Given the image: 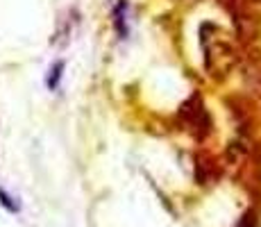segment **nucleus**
<instances>
[{
	"instance_id": "nucleus-1",
	"label": "nucleus",
	"mask_w": 261,
	"mask_h": 227,
	"mask_svg": "<svg viewBox=\"0 0 261 227\" xmlns=\"http://www.w3.org/2000/svg\"><path fill=\"white\" fill-rule=\"evenodd\" d=\"M177 116H179L184 128H187L198 141L207 139V134L212 132V118H209L207 107H204L200 93L189 95V98L182 103V107H179Z\"/></svg>"
},
{
	"instance_id": "nucleus-3",
	"label": "nucleus",
	"mask_w": 261,
	"mask_h": 227,
	"mask_svg": "<svg viewBox=\"0 0 261 227\" xmlns=\"http://www.w3.org/2000/svg\"><path fill=\"white\" fill-rule=\"evenodd\" d=\"M62 70H64V62H55L53 68H50L48 78H46V84L48 89H57L59 87V80H62Z\"/></svg>"
},
{
	"instance_id": "nucleus-5",
	"label": "nucleus",
	"mask_w": 261,
	"mask_h": 227,
	"mask_svg": "<svg viewBox=\"0 0 261 227\" xmlns=\"http://www.w3.org/2000/svg\"><path fill=\"white\" fill-rule=\"evenodd\" d=\"M237 227H259L257 211H254V209H248L243 216H241V220L237 223Z\"/></svg>"
},
{
	"instance_id": "nucleus-4",
	"label": "nucleus",
	"mask_w": 261,
	"mask_h": 227,
	"mask_svg": "<svg viewBox=\"0 0 261 227\" xmlns=\"http://www.w3.org/2000/svg\"><path fill=\"white\" fill-rule=\"evenodd\" d=\"M0 205H3L7 211H12V214H18V211H21V205H18L5 189H0Z\"/></svg>"
},
{
	"instance_id": "nucleus-2",
	"label": "nucleus",
	"mask_w": 261,
	"mask_h": 227,
	"mask_svg": "<svg viewBox=\"0 0 261 227\" xmlns=\"http://www.w3.org/2000/svg\"><path fill=\"white\" fill-rule=\"evenodd\" d=\"M125 7L127 5L123 3V0H116V7H114V16H116V30L120 37H127V25H125Z\"/></svg>"
}]
</instances>
